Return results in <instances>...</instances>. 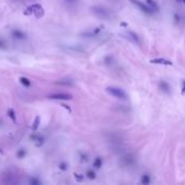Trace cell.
Masks as SVG:
<instances>
[{
    "mask_svg": "<svg viewBox=\"0 0 185 185\" xmlns=\"http://www.w3.org/2000/svg\"><path fill=\"white\" fill-rule=\"evenodd\" d=\"M32 184H39V181L38 180H36V179H31V181H30Z\"/></svg>",
    "mask_w": 185,
    "mask_h": 185,
    "instance_id": "obj_23",
    "label": "cell"
},
{
    "mask_svg": "<svg viewBox=\"0 0 185 185\" xmlns=\"http://www.w3.org/2000/svg\"><path fill=\"white\" fill-rule=\"evenodd\" d=\"M142 183L143 184H149V182H150V178H149V175H147V174H144L143 177H142Z\"/></svg>",
    "mask_w": 185,
    "mask_h": 185,
    "instance_id": "obj_13",
    "label": "cell"
},
{
    "mask_svg": "<svg viewBox=\"0 0 185 185\" xmlns=\"http://www.w3.org/2000/svg\"><path fill=\"white\" fill-rule=\"evenodd\" d=\"M130 2H131L132 4H134L135 7H137L141 11L144 12V13H146V14H151V13H154L153 9H151L148 4L143 3V2H141L139 0H130Z\"/></svg>",
    "mask_w": 185,
    "mask_h": 185,
    "instance_id": "obj_2",
    "label": "cell"
},
{
    "mask_svg": "<svg viewBox=\"0 0 185 185\" xmlns=\"http://www.w3.org/2000/svg\"><path fill=\"white\" fill-rule=\"evenodd\" d=\"M129 35L133 38V40H135L136 42H138V37H137V35L135 34V33H133V31H129Z\"/></svg>",
    "mask_w": 185,
    "mask_h": 185,
    "instance_id": "obj_19",
    "label": "cell"
},
{
    "mask_svg": "<svg viewBox=\"0 0 185 185\" xmlns=\"http://www.w3.org/2000/svg\"><path fill=\"white\" fill-rule=\"evenodd\" d=\"M87 177H88L89 179L94 180V179L96 178V174H95V172H94L92 170H89L88 172H87Z\"/></svg>",
    "mask_w": 185,
    "mask_h": 185,
    "instance_id": "obj_18",
    "label": "cell"
},
{
    "mask_svg": "<svg viewBox=\"0 0 185 185\" xmlns=\"http://www.w3.org/2000/svg\"><path fill=\"white\" fill-rule=\"evenodd\" d=\"M92 11H95V14L100 16V17H104V19L108 17V12H107V10H105L104 8H100V7L94 8Z\"/></svg>",
    "mask_w": 185,
    "mask_h": 185,
    "instance_id": "obj_5",
    "label": "cell"
},
{
    "mask_svg": "<svg viewBox=\"0 0 185 185\" xmlns=\"http://www.w3.org/2000/svg\"><path fill=\"white\" fill-rule=\"evenodd\" d=\"M94 167L96 169H99L101 167V159L100 158H96L95 159V163H94Z\"/></svg>",
    "mask_w": 185,
    "mask_h": 185,
    "instance_id": "obj_15",
    "label": "cell"
},
{
    "mask_svg": "<svg viewBox=\"0 0 185 185\" xmlns=\"http://www.w3.org/2000/svg\"><path fill=\"white\" fill-rule=\"evenodd\" d=\"M159 87H160V89H161L162 91H165V92H167V93H169L170 92L169 84H168L166 81H161V82L159 83Z\"/></svg>",
    "mask_w": 185,
    "mask_h": 185,
    "instance_id": "obj_10",
    "label": "cell"
},
{
    "mask_svg": "<svg viewBox=\"0 0 185 185\" xmlns=\"http://www.w3.org/2000/svg\"><path fill=\"white\" fill-rule=\"evenodd\" d=\"M48 98H51V100H71L72 98V95L68 94V93H54V94H51L48 96Z\"/></svg>",
    "mask_w": 185,
    "mask_h": 185,
    "instance_id": "obj_4",
    "label": "cell"
},
{
    "mask_svg": "<svg viewBox=\"0 0 185 185\" xmlns=\"http://www.w3.org/2000/svg\"><path fill=\"white\" fill-rule=\"evenodd\" d=\"M133 161H134V159H133V157H132L131 155L125 156V157H124V159H123L124 166H131L132 163H133Z\"/></svg>",
    "mask_w": 185,
    "mask_h": 185,
    "instance_id": "obj_9",
    "label": "cell"
},
{
    "mask_svg": "<svg viewBox=\"0 0 185 185\" xmlns=\"http://www.w3.org/2000/svg\"><path fill=\"white\" fill-rule=\"evenodd\" d=\"M182 94L185 95V80L182 81Z\"/></svg>",
    "mask_w": 185,
    "mask_h": 185,
    "instance_id": "obj_22",
    "label": "cell"
},
{
    "mask_svg": "<svg viewBox=\"0 0 185 185\" xmlns=\"http://www.w3.org/2000/svg\"><path fill=\"white\" fill-rule=\"evenodd\" d=\"M25 154H26V151H24V149H20V151H18V154H16V156H18L19 158H23L24 156H25Z\"/></svg>",
    "mask_w": 185,
    "mask_h": 185,
    "instance_id": "obj_17",
    "label": "cell"
},
{
    "mask_svg": "<svg viewBox=\"0 0 185 185\" xmlns=\"http://www.w3.org/2000/svg\"><path fill=\"white\" fill-rule=\"evenodd\" d=\"M38 126H39V117L37 116V117L35 118V121H34V124H33V127H32V129L33 130H36V129L38 128Z\"/></svg>",
    "mask_w": 185,
    "mask_h": 185,
    "instance_id": "obj_14",
    "label": "cell"
},
{
    "mask_svg": "<svg viewBox=\"0 0 185 185\" xmlns=\"http://www.w3.org/2000/svg\"><path fill=\"white\" fill-rule=\"evenodd\" d=\"M146 2H147V4H148V6L151 8V9H153V11H154V12L158 11V10H159L158 4L156 3V1H155V0H146Z\"/></svg>",
    "mask_w": 185,
    "mask_h": 185,
    "instance_id": "obj_7",
    "label": "cell"
},
{
    "mask_svg": "<svg viewBox=\"0 0 185 185\" xmlns=\"http://www.w3.org/2000/svg\"><path fill=\"white\" fill-rule=\"evenodd\" d=\"M106 91L108 92L109 94H111L112 96H116V98H121V100H125L127 98L126 93L122 89H120L118 87H108L106 88Z\"/></svg>",
    "mask_w": 185,
    "mask_h": 185,
    "instance_id": "obj_1",
    "label": "cell"
},
{
    "mask_svg": "<svg viewBox=\"0 0 185 185\" xmlns=\"http://www.w3.org/2000/svg\"><path fill=\"white\" fill-rule=\"evenodd\" d=\"M150 63L153 64H160V65H173L172 64V62L169 60H166V59H153L150 60Z\"/></svg>",
    "mask_w": 185,
    "mask_h": 185,
    "instance_id": "obj_6",
    "label": "cell"
},
{
    "mask_svg": "<svg viewBox=\"0 0 185 185\" xmlns=\"http://www.w3.org/2000/svg\"><path fill=\"white\" fill-rule=\"evenodd\" d=\"M8 115H9V117L11 118L12 120H16V114H14L13 110H8Z\"/></svg>",
    "mask_w": 185,
    "mask_h": 185,
    "instance_id": "obj_16",
    "label": "cell"
},
{
    "mask_svg": "<svg viewBox=\"0 0 185 185\" xmlns=\"http://www.w3.org/2000/svg\"><path fill=\"white\" fill-rule=\"evenodd\" d=\"M177 2H180V3H184L185 4V0H177Z\"/></svg>",
    "mask_w": 185,
    "mask_h": 185,
    "instance_id": "obj_24",
    "label": "cell"
},
{
    "mask_svg": "<svg viewBox=\"0 0 185 185\" xmlns=\"http://www.w3.org/2000/svg\"><path fill=\"white\" fill-rule=\"evenodd\" d=\"M33 139L36 142V146H40L42 144V142H44V139H42V136H33Z\"/></svg>",
    "mask_w": 185,
    "mask_h": 185,
    "instance_id": "obj_12",
    "label": "cell"
},
{
    "mask_svg": "<svg viewBox=\"0 0 185 185\" xmlns=\"http://www.w3.org/2000/svg\"><path fill=\"white\" fill-rule=\"evenodd\" d=\"M12 36L14 38H16V39H24V38H25V34H23L22 31H20V30L18 29L12 31Z\"/></svg>",
    "mask_w": 185,
    "mask_h": 185,
    "instance_id": "obj_8",
    "label": "cell"
},
{
    "mask_svg": "<svg viewBox=\"0 0 185 185\" xmlns=\"http://www.w3.org/2000/svg\"><path fill=\"white\" fill-rule=\"evenodd\" d=\"M74 175H75V178H76V181H82V180H83V175H82V174L74 173Z\"/></svg>",
    "mask_w": 185,
    "mask_h": 185,
    "instance_id": "obj_20",
    "label": "cell"
},
{
    "mask_svg": "<svg viewBox=\"0 0 185 185\" xmlns=\"http://www.w3.org/2000/svg\"><path fill=\"white\" fill-rule=\"evenodd\" d=\"M31 13L35 14L37 17H40V16L44 15V10H42V8L39 4H34V6L30 7L25 11V14H31Z\"/></svg>",
    "mask_w": 185,
    "mask_h": 185,
    "instance_id": "obj_3",
    "label": "cell"
},
{
    "mask_svg": "<svg viewBox=\"0 0 185 185\" xmlns=\"http://www.w3.org/2000/svg\"><path fill=\"white\" fill-rule=\"evenodd\" d=\"M60 169H61V170H66V163H60Z\"/></svg>",
    "mask_w": 185,
    "mask_h": 185,
    "instance_id": "obj_21",
    "label": "cell"
},
{
    "mask_svg": "<svg viewBox=\"0 0 185 185\" xmlns=\"http://www.w3.org/2000/svg\"><path fill=\"white\" fill-rule=\"evenodd\" d=\"M20 81H21V83H22L23 86H25V87H30V86H31V81L27 79L26 77H21V78H20Z\"/></svg>",
    "mask_w": 185,
    "mask_h": 185,
    "instance_id": "obj_11",
    "label": "cell"
}]
</instances>
